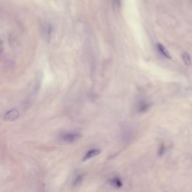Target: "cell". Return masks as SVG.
<instances>
[{"label":"cell","mask_w":192,"mask_h":192,"mask_svg":"<svg viewBox=\"0 0 192 192\" xmlns=\"http://www.w3.org/2000/svg\"><path fill=\"white\" fill-rule=\"evenodd\" d=\"M81 136V135L77 132H69L63 135L62 139L65 143H73L79 140Z\"/></svg>","instance_id":"1"},{"label":"cell","mask_w":192,"mask_h":192,"mask_svg":"<svg viewBox=\"0 0 192 192\" xmlns=\"http://www.w3.org/2000/svg\"><path fill=\"white\" fill-rule=\"evenodd\" d=\"M19 117V112L16 109H13L6 113L4 116V119L5 121H14Z\"/></svg>","instance_id":"2"},{"label":"cell","mask_w":192,"mask_h":192,"mask_svg":"<svg viewBox=\"0 0 192 192\" xmlns=\"http://www.w3.org/2000/svg\"><path fill=\"white\" fill-rule=\"evenodd\" d=\"M152 107V104L150 102L146 101H141L138 104V112L139 113H144L148 111Z\"/></svg>","instance_id":"3"},{"label":"cell","mask_w":192,"mask_h":192,"mask_svg":"<svg viewBox=\"0 0 192 192\" xmlns=\"http://www.w3.org/2000/svg\"><path fill=\"white\" fill-rule=\"evenodd\" d=\"M100 152H101V151H100L99 149H91V150L88 151L86 153V154L84 156L83 159H82V161L84 162V161H87V160H90L95 156H98L100 153Z\"/></svg>","instance_id":"4"},{"label":"cell","mask_w":192,"mask_h":192,"mask_svg":"<svg viewBox=\"0 0 192 192\" xmlns=\"http://www.w3.org/2000/svg\"><path fill=\"white\" fill-rule=\"evenodd\" d=\"M110 184L114 188H121L123 186V183L121 179L118 177H114L110 180Z\"/></svg>","instance_id":"5"},{"label":"cell","mask_w":192,"mask_h":192,"mask_svg":"<svg viewBox=\"0 0 192 192\" xmlns=\"http://www.w3.org/2000/svg\"><path fill=\"white\" fill-rule=\"evenodd\" d=\"M158 49L160 53H161L165 57H166L167 59H171V57L169 52L167 51L166 48L162 45L160 44V43L158 44Z\"/></svg>","instance_id":"6"},{"label":"cell","mask_w":192,"mask_h":192,"mask_svg":"<svg viewBox=\"0 0 192 192\" xmlns=\"http://www.w3.org/2000/svg\"><path fill=\"white\" fill-rule=\"evenodd\" d=\"M182 59L187 66H190L191 65V57L188 52H185L182 54Z\"/></svg>","instance_id":"7"},{"label":"cell","mask_w":192,"mask_h":192,"mask_svg":"<svg viewBox=\"0 0 192 192\" xmlns=\"http://www.w3.org/2000/svg\"><path fill=\"white\" fill-rule=\"evenodd\" d=\"M83 178H84V175L83 174L78 175L77 177L74 179V180L73 181V185L74 187H77V186H78L79 185H80L82 183V181H83Z\"/></svg>","instance_id":"8"},{"label":"cell","mask_w":192,"mask_h":192,"mask_svg":"<svg viewBox=\"0 0 192 192\" xmlns=\"http://www.w3.org/2000/svg\"><path fill=\"white\" fill-rule=\"evenodd\" d=\"M165 146L164 144H162L158 149V156L160 157L163 156L165 152Z\"/></svg>","instance_id":"9"},{"label":"cell","mask_w":192,"mask_h":192,"mask_svg":"<svg viewBox=\"0 0 192 192\" xmlns=\"http://www.w3.org/2000/svg\"><path fill=\"white\" fill-rule=\"evenodd\" d=\"M0 41H1V40H0ZM0 43H1V42H0Z\"/></svg>","instance_id":"10"}]
</instances>
